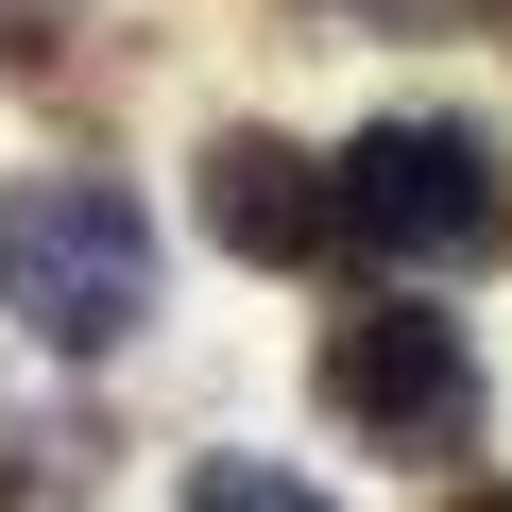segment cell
I'll return each instance as SVG.
<instances>
[{"mask_svg":"<svg viewBox=\"0 0 512 512\" xmlns=\"http://www.w3.org/2000/svg\"><path fill=\"white\" fill-rule=\"evenodd\" d=\"M0 308H18L52 359H120L154 308V222L120 171H35L0 188Z\"/></svg>","mask_w":512,"mask_h":512,"instance_id":"1","label":"cell"},{"mask_svg":"<svg viewBox=\"0 0 512 512\" xmlns=\"http://www.w3.org/2000/svg\"><path fill=\"white\" fill-rule=\"evenodd\" d=\"M393 18H427V0H393Z\"/></svg>","mask_w":512,"mask_h":512,"instance_id":"7","label":"cell"},{"mask_svg":"<svg viewBox=\"0 0 512 512\" xmlns=\"http://www.w3.org/2000/svg\"><path fill=\"white\" fill-rule=\"evenodd\" d=\"M325 205L359 256H393V274H461V256L512 239V188H495V137L461 120H359L325 154Z\"/></svg>","mask_w":512,"mask_h":512,"instance_id":"2","label":"cell"},{"mask_svg":"<svg viewBox=\"0 0 512 512\" xmlns=\"http://www.w3.org/2000/svg\"><path fill=\"white\" fill-rule=\"evenodd\" d=\"M188 205H205V239L222 256H256V274H308V256L342 239V205H325V171L291 154V137H205V171H188Z\"/></svg>","mask_w":512,"mask_h":512,"instance_id":"4","label":"cell"},{"mask_svg":"<svg viewBox=\"0 0 512 512\" xmlns=\"http://www.w3.org/2000/svg\"><path fill=\"white\" fill-rule=\"evenodd\" d=\"M308 393H325V410H342L376 461H461V444H478V342H461L444 308H410V291L325 308Z\"/></svg>","mask_w":512,"mask_h":512,"instance_id":"3","label":"cell"},{"mask_svg":"<svg viewBox=\"0 0 512 512\" xmlns=\"http://www.w3.org/2000/svg\"><path fill=\"white\" fill-rule=\"evenodd\" d=\"M188 512H325V495H308L291 461H205V478H188Z\"/></svg>","mask_w":512,"mask_h":512,"instance_id":"5","label":"cell"},{"mask_svg":"<svg viewBox=\"0 0 512 512\" xmlns=\"http://www.w3.org/2000/svg\"><path fill=\"white\" fill-rule=\"evenodd\" d=\"M461 512H512V478H478V495H461Z\"/></svg>","mask_w":512,"mask_h":512,"instance_id":"6","label":"cell"}]
</instances>
